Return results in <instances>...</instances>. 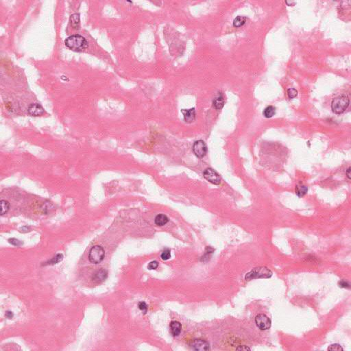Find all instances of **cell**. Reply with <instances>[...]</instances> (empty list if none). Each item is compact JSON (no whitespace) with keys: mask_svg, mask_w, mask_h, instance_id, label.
I'll list each match as a JSON object with an SVG mask.
<instances>
[{"mask_svg":"<svg viewBox=\"0 0 351 351\" xmlns=\"http://www.w3.org/2000/svg\"><path fill=\"white\" fill-rule=\"evenodd\" d=\"M154 222L158 226H164L165 224L168 222V218L166 215L163 214L158 215L156 217H155Z\"/></svg>","mask_w":351,"mask_h":351,"instance_id":"obj_14","label":"cell"},{"mask_svg":"<svg viewBox=\"0 0 351 351\" xmlns=\"http://www.w3.org/2000/svg\"><path fill=\"white\" fill-rule=\"evenodd\" d=\"M191 346L195 350L200 351H206L210 350L209 344L204 340L196 339L194 340L192 342Z\"/></svg>","mask_w":351,"mask_h":351,"instance_id":"obj_8","label":"cell"},{"mask_svg":"<svg viewBox=\"0 0 351 351\" xmlns=\"http://www.w3.org/2000/svg\"><path fill=\"white\" fill-rule=\"evenodd\" d=\"M287 95L290 99L296 98L298 95V91L294 88H289L287 89Z\"/></svg>","mask_w":351,"mask_h":351,"instance_id":"obj_22","label":"cell"},{"mask_svg":"<svg viewBox=\"0 0 351 351\" xmlns=\"http://www.w3.org/2000/svg\"><path fill=\"white\" fill-rule=\"evenodd\" d=\"M307 191H308V189H307V187L306 186H304V185H297L296 187V194L300 198L303 197L307 193Z\"/></svg>","mask_w":351,"mask_h":351,"instance_id":"obj_15","label":"cell"},{"mask_svg":"<svg viewBox=\"0 0 351 351\" xmlns=\"http://www.w3.org/2000/svg\"><path fill=\"white\" fill-rule=\"evenodd\" d=\"M237 350H250V348L246 346H240L238 348H237Z\"/></svg>","mask_w":351,"mask_h":351,"instance_id":"obj_28","label":"cell"},{"mask_svg":"<svg viewBox=\"0 0 351 351\" xmlns=\"http://www.w3.org/2000/svg\"><path fill=\"white\" fill-rule=\"evenodd\" d=\"M339 285H340V287H343V288H350V284L348 283L347 281H340Z\"/></svg>","mask_w":351,"mask_h":351,"instance_id":"obj_27","label":"cell"},{"mask_svg":"<svg viewBox=\"0 0 351 351\" xmlns=\"http://www.w3.org/2000/svg\"><path fill=\"white\" fill-rule=\"evenodd\" d=\"M193 151L197 157L203 158L207 153V145L202 140H198L193 146Z\"/></svg>","mask_w":351,"mask_h":351,"instance_id":"obj_6","label":"cell"},{"mask_svg":"<svg viewBox=\"0 0 351 351\" xmlns=\"http://www.w3.org/2000/svg\"><path fill=\"white\" fill-rule=\"evenodd\" d=\"M343 348L341 346L340 344H331L330 346L328 348V350H331V351H340V350H343Z\"/></svg>","mask_w":351,"mask_h":351,"instance_id":"obj_23","label":"cell"},{"mask_svg":"<svg viewBox=\"0 0 351 351\" xmlns=\"http://www.w3.org/2000/svg\"><path fill=\"white\" fill-rule=\"evenodd\" d=\"M246 21V18L245 17L238 16L237 17L234 19L233 21V26L235 27H240L245 24Z\"/></svg>","mask_w":351,"mask_h":351,"instance_id":"obj_17","label":"cell"},{"mask_svg":"<svg viewBox=\"0 0 351 351\" xmlns=\"http://www.w3.org/2000/svg\"><path fill=\"white\" fill-rule=\"evenodd\" d=\"M8 241H9L10 243H11V244H12V245H14V246H21V244H22V243L21 242V241H19L18 240H17V239H10V240Z\"/></svg>","mask_w":351,"mask_h":351,"instance_id":"obj_26","label":"cell"},{"mask_svg":"<svg viewBox=\"0 0 351 351\" xmlns=\"http://www.w3.org/2000/svg\"><path fill=\"white\" fill-rule=\"evenodd\" d=\"M27 111L31 116H40L44 113V108L39 104H32L29 106Z\"/></svg>","mask_w":351,"mask_h":351,"instance_id":"obj_9","label":"cell"},{"mask_svg":"<svg viewBox=\"0 0 351 351\" xmlns=\"http://www.w3.org/2000/svg\"><path fill=\"white\" fill-rule=\"evenodd\" d=\"M272 276V272L266 267H258L252 269L246 274L245 279L246 281H250L255 279H268Z\"/></svg>","mask_w":351,"mask_h":351,"instance_id":"obj_3","label":"cell"},{"mask_svg":"<svg viewBox=\"0 0 351 351\" xmlns=\"http://www.w3.org/2000/svg\"><path fill=\"white\" fill-rule=\"evenodd\" d=\"M275 114V108L272 106H269L263 111V115L266 118H270Z\"/></svg>","mask_w":351,"mask_h":351,"instance_id":"obj_16","label":"cell"},{"mask_svg":"<svg viewBox=\"0 0 351 351\" xmlns=\"http://www.w3.org/2000/svg\"><path fill=\"white\" fill-rule=\"evenodd\" d=\"M346 175L348 179H350V167H349L346 171Z\"/></svg>","mask_w":351,"mask_h":351,"instance_id":"obj_30","label":"cell"},{"mask_svg":"<svg viewBox=\"0 0 351 351\" xmlns=\"http://www.w3.org/2000/svg\"><path fill=\"white\" fill-rule=\"evenodd\" d=\"M6 316L7 317H8V318H12V317H13V314H12V313L11 311H7L6 314Z\"/></svg>","mask_w":351,"mask_h":351,"instance_id":"obj_29","label":"cell"},{"mask_svg":"<svg viewBox=\"0 0 351 351\" xmlns=\"http://www.w3.org/2000/svg\"><path fill=\"white\" fill-rule=\"evenodd\" d=\"M105 251L100 246H95L91 249L89 254V260L91 263L99 264L104 260Z\"/></svg>","mask_w":351,"mask_h":351,"instance_id":"obj_4","label":"cell"},{"mask_svg":"<svg viewBox=\"0 0 351 351\" xmlns=\"http://www.w3.org/2000/svg\"><path fill=\"white\" fill-rule=\"evenodd\" d=\"M170 329L174 336H178L181 332V324L178 321H172L170 323Z\"/></svg>","mask_w":351,"mask_h":351,"instance_id":"obj_12","label":"cell"},{"mask_svg":"<svg viewBox=\"0 0 351 351\" xmlns=\"http://www.w3.org/2000/svg\"><path fill=\"white\" fill-rule=\"evenodd\" d=\"M139 308L143 312L144 314H146L147 310V306L145 302H140L139 303Z\"/></svg>","mask_w":351,"mask_h":351,"instance_id":"obj_24","label":"cell"},{"mask_svg":"<svg viewBox=\"0 0 351 351\" xmlns=\"http://www.w3.org/2000/svg\"><path fill=\"white\" fill-rule=\"evenodd\" d=\"M65 43L67 47L76 52H81L88 47L87 40L80 34H73L67 37Z\"/></svg>","mask_w":351,"mask_h":351,"instance_id":"obj_1","label":"cell"},{"mask_svg":"<svg viewBox=\"0 0 351 351\" xmlns=\"http://www.w3.org/2000/svg\"><path fill=\"white\" fill-rule=\"evenodd\" d=\"M350 104L349 98L346 95L337 96L333 99L331 103V108L333 113L341 114L346 111Z\"/></svg>","mask_w":351,"mask_h":351,"instance_id":"obj_2","label":"cell"},{"mask_svg":"<svg viewBox=\"0 0 351 351\" xmlns=\"http://www.w3.org/2000/svg\"><path fill=\"white\" fill-rule=\"evenodd\" d=\"M204 179L208 180V182L212 183L213 185H220L221 182V179L220 176L214 170L208 168L203 173Z\"/></svg>","mask_w":351,"mask_h":351,"instance_id":"obj_7","label":"cell"},{"mask_svg":"<svg viewBox=\"0 0 351 351\" xmlns=\"http://www.w3.org/2000/svg\"><path fill=\"white\" fill-rule=\"evenodd\" d=\"M0 203H1V215H4L8 211L10 204L6 200H1Z\"/></svg>","mask_w":351,"mask_h":351,"instance_id":"obj_19","label":"cell"},{"mask_svg":"<svg viewBox=\"0 0 351 351\" xmlns=\"http://www.w3.org/2000/svg\"><path fill=\"white\" fill-rule=\"evenodd\" d=\"M158 266H159V263L156 261H154L150 262V263L148 264L147 268H148L149 269H155L158 268Z\"/></svg>","mask_w":351,"mask_h":351,"instance_id":"obj_25","label":"cell"},{"mask_svg":"<svg viewBox=\"0 0 351 351\" xmlns=\"http://www.w3.org/2000/svg\"><path fill=\"white\" fill-rule=\"evenodd\" d=\"M161 257L163 261H167L169 259V258L171 257V253H170L169 249H165V250H163L161 254Z\"/></svg>","mask_w":351,"mask_h":351,"instance_id":"obj_20","label":"cell"},{"mask_svg":"<svg viewBox=\"0 0 351 351\" xmlns=\"http://www.w3.org/2000/svg\"><path fill=\"white\" fill-rule=\"evenodd\" d=\"M63 259V254H58L56 256H54V257L49 262V263L50 264H56V263H59V262L62 261Z\"/></svg>","mask_w":351,"mask_h":351,"instance_id":"obj_21","label":"cell"},{"mask_svg":"<svg viewBox=\"0 0 351 351\" xmlns=\"http://www.w3.org/2000/svg\"><path fill=\"white\" fill-rule=\"evenodd\" d=\"M181 112L184 116V119L187 123H192L194 121L195 119V108H191V109H182Z\"/></svg>","mask_w":351,"mask_h":351,"instance_id":"obj_10","label":"cell"},{"mask_svg":"<svg viewBox=\"0 0 351 351\" xmlns=\"http://www.w3.org/2000/svg\"><path fill=\"white\" fill-rule=\"evenodd\" d=\"M107 275H108L107 272H106L105 269L101 268L100 269H99L97 272H95V273L93 274V276L92 277V280L93 281L96 282V283H100V282L104 281V280L107 278Z\"/></svg>","mask_w":351,"mask_h":351,"instance_id":"obj_11","label":"cell"},{"mask_svg":"<svg viewBox=\"0 0 351 351\" xmlns=\"http://www.w3.org/2000/svg\"><path fill=\"white\" fill-rule=\"evenodd\" d=\"M285 3L287 4V6H294V5L296 4V2H286Z\"/></svg>","mask_w":351,"mask_h":351,"instance_id":"obj_31","label":"cell"},{"mask_svg":"<svg viewBox=\"0 0 351 351\" xmlns=\"http://www.w3.org/2000/svg\"><path fill=\"white\" fill-rule=\"evenodd\" d=\"M213 107L217 110H220L222 109L224 104V99L222 95H219L217 98H216L214 100H213Z\"/></svg>","mask_w":351,"mask_h":351,"instance_id":"obj_13","label":"cell"},{"mask_svg":"<svg viewBox=\"0 0 351 351\" xmlns=\"http://www.w3.org/2000/svg\"><path fill=\"white\" fill-rule=\"evenodd\" d=\"M255 323L259 329L266 330L271 327V320L265 314H259L255 317Z\"/></svg>","mask_w":351,"mask_h":351,"instance_id":"obj_5","label":"cell"},{"mask_svg":"<svg viewBox=\"0 0 351 351\" xmlns=\"http://www.w3.org/2000/svg\"><path fill=\"white\" fill-rule=\"evenodd\" d=\"M71 24L74 28H78L80 25V17L78 14H74L71 16Z\"/></svg>","mask_w":351,"mask_h":351,"instance_id":"obj_18","label":"cell"}]
</instances>
